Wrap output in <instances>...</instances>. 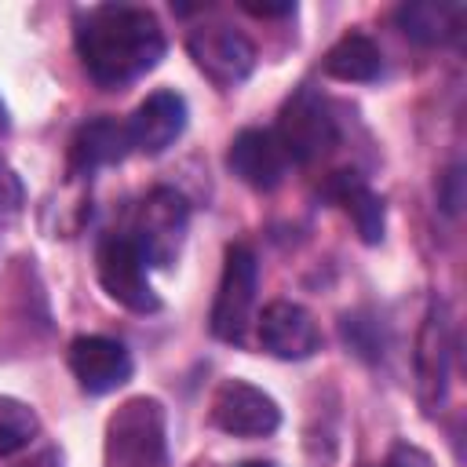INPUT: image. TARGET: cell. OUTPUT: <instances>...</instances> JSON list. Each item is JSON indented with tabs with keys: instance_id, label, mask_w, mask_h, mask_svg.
I'll return each mask as SVG.
<instances>
[{
	"instance_id": "cell-1",
	"label": "cell",
	"mask_w": 467,
	"mask_h": 467,
	"mask_svg": "<svg viewBox=\"0 0 467 467\" xmlns=\"http://www.w3.org/2000/svg\"><path fill=\"white\" fill-rule=\"evenodd\" d=\"M164 29L153 11L99 4L77 22V55L102 88H124L164 58Z\"/></svg>"
},
{
	"instance_id": "cell-2",
	"label": "cell",
	"mask_w": 467,
	"mask_h": 467,
	"mask_svg": "<svg viewBox=\"0 0 467 467\" xmlns=\"http://www.w3.org/2000/svg\"><path fill=\"white\" fill-rule=\"evenodd\" d=\"M102 460L106 467H168L164 405L146 394L128 398L106 420Z\"/></svg>"
},
{
	"instance_id": "cell-3",
	"label": "cell",
	"mask_w": 467,
	"mask_h": 467,
	"mask_svg": "<svg viewBox=\"0 0 467 467\" xmlns=\"http://www.w3.org/2000/svg\"><path fill=\"white\" fill-rule=\"evenodd\" d=\"M186 230H190V204L182 193L157 186L135 215V230H131V244L139 248L146 266L168 270L186 244Z\"/></svg>"
},
{
	"instance_id": "cell-4",
	"label": "cell",
	"mask_w": 467,
	"mask_h": 467,
	"mask_svg": "<svg viewBox=\"0 0 467 467\" xmlns=\"http://www.w3.org/2000/svg\"><path fill=\"white\" fill-rule=\"evenodd\" d=\"M259 292V263L248 244H230L223 259L219 292L212 303V332L223 343H244Z\"/></svg>"
},
{
	"instance_id": "cell-5",
	"label": "cell",
	"mask_w": 467,
	"mask_h": 467,
	"mask_svg": "<svg viewBox=\"0 0 467 467\" xmlns=\"http://www.w3.org/2000/svg\"><path fill=\"white\" fill-rule=\"evenodd\" d=\"M95 266H99V285L106 288V296L113 303L128 306L131 314H157L161 310V296L153 292V285L146 277V263H142L139 248L131 244V237H124V234L102 237Z\"/></svg>"
},
{
	"instance_id": "cell-6",
	"label": "cell",
	"mask_w": 467,
	"mask_h": 467,
	"mask_svg": "<svg viewBox=\"0 0 467 467\" xmlns=\"http://www.w3.org/2000/svg\"><path fill=\"white\" fill-rule=\"evenodd\" d=\"M274 135H277V142H281L288 161L310 164V161H317L321 153L332 150L339 131H336V117L325 109V102L310 88H303L285 102Z\"/></svg>"
},
{
	"instance_id": "cell-7",
	"label": "cell",
	"mask_w": 467,
	"mask_h": 467,
	"mask_svg": "<svg viewBox=\"0 0 467 467\" xmlns=\"http://www.w3.org/2000/svg\"><path fill=\"white\" fill-rule=\"evenodd\" d=\"M186 51L193 58V66L219 88H234L241 80H248V73L255 69V47L244 33L230 29V26H201L186 36Z\"/></svg>"
},
{
	"instance_id": "cell-8",
	"label": "cell",
	"mask_w": 467,
	"mask_h": 467,
	"mask_svg": "<svg viewBox=\"0 0 467 467\" xmlns=\"http://www.w3.org/2000/svg\"><path fill=\"white\" fill-rule=\"evenodd\" d=\"M212 423L234 438H266L281 423V409L270 394L244 379H223L212 394Z\"/></svg>"
},
{
	"instance_id": "cell-9",
	"label": "cell",
	"mask_w": 467,
	"mask_h": 467,
	"mask_svg": "<svg viewBox=\"0 0 467 467\" xmlns=\"http://www.w3.org/2000/svg\"><path fill=\"white\" fill-rule=\"evenodd\" d=\"M259 343L281 361H303L321 350V328L306 306L277 299L259 317Z\"/></svg>"
},
{
	"instance_id": "cell-10",
	"label": "cell",
	"mask_w": 467,
	"mask_h": 467,
	"mask_svg": "<svg viewBox=\"0 0 467 467\" xmlns=\"http://www.w3.org/2000/svg\"><path fill=\"white\" fill-rule=\"evenodd\" d=\"M69 372L88 394H106L131 379V354L109 336H77L69 343Z\"/></svg>"
},
{
	"instance_id": "cell-11",
	"label": "cell",
	"mask_w": 467,
	"mask_h": 467,
	"mask_svg": "<svg viewBox=\"0 0 467 467\" xmlns=\"http://www.w3.org/2000/svg\"><path fill=\"white\" fill-rule=\"evenodd\" d=\"M226 164L252 190H274L285 179V171H288V157H285L277 135L274 131H263V128H244L230 142Z\"/></svg>"
},
{
	"instance_id": "cell-12",
	"label": "cell",
	"mask_w": 467,
	"mask_h": 467,
	"mask_svg": "<svg viewBox=\"0 0 467 467\" xmlns=\"http://www.w3.org/2000/svg\"><path fill=\"white\" fill-rule=\"evenodd\" d=\"M186 128V102L175 91H153L146 102H139V109L128 120V135H131V150L157 157L164 153Z\"/></svg>"
},
{
	"instance_id": "cell-13",
	"label": "cell",
	"mask_w": 467,
	"mask_h": 467,
	"mask_svg": "<svg viewBox=\"0 0 467 467\" xmlns=\"http://www.w3.org/2000/svg\"><path fill=\"white\" fill-rule=\"evenodd\" d=\"M449 314L441 303H431L427 321L420 328L416 343V379H420V398L427 409L441 405L445 387H449Z\"/></svg>"
},
{
	"instance_id": "cell-14",
	"label": "cell",
	"mask_w": 467,
	"mask_h": 467,
	"mask_svg": "<svg viewBox=\"0 0 467 467\" xmlns=\"http://www.w3.org/2000/svg\"><path fill=\"white\" fill-rule=\"evenodd\" d=\"M128 153H131L128 124L117 120V117H95V120H88V124L73 135L69 168L80 171V175H91V171H99V168L120 164Z\"/></svg>"
},
{
	"instance_id": "cell-15",
	"label": "cell",
	"mask_w": 467,
	"mask_h": 467,
	"mask_svg": "<svg viewBox=\"0 0 467 467\" xmlns=\"http://www.w3.org/2000/svg\"><path fill=\"white\" fill-rule=\"evenodd\" d=\"M325 197H332L358 226V237L365 244L383 241V201L368 190V182L358 171H332L325 182Z\"/></svg>"
},
{
	"instance_id": "cell-16",
	"label": "cell",
	"mask_w": 467,
	"mask_h": 467,
	"mask_svg": "<svg viewBox=\"0 0 467 467\" xmlns=\"http://www.w3.org/2000/svg\"><path fill=\"white\" fill-rule=\"evenodd\" d=\"M398 29L416 44H445L463 26V4L456 0H412L394 11Z\"/></svg>"
},
{
	"instance_id": "cell-17",
	"label": "cell",
	"mask_w": 467,
	"mask_h": 467,
	"mask_svg": "<svg viewBox=\"0 0 467 467\" xmlns=\"http://www.w3.org/2000/svg\"><path fill=\"white\" fill-rule=\"evenodd\" d=\"M321 69L343 84H368L383 73V55L365 33H347L325 51Z\"/></svg>"
},
{
	"instance_id": "cell-18",
	"label": "cell",
	"mask_w": 467,
	"mask_h": 467,
	"mask_svg": "<svg viewBox=\"0 0 467 467\" xmlns=\"http://www.w3.org/2000/svg\"><path fill=\"white\" fill-rule=\"evenodd\" d=\"M36 431H40L36 412L18 398L0 394V456H11L18 449H26L36 438Z\"/></svg>"
},
{
	"instance_id": "cell-19",
	"label": "cell",
	"mask_w": 467,
	"mask_h": 467,
	"mask_svg": "<svg viewBox=\"0 0 467 467\" xmlns=\"http://www.w3.org/2000/svg\"><path fill=\"white\" fill-rule=\"evenodd\" d=\"M22 204V179L15 175V168L7 161H0V215L15 212Z\"/></svg>"
},
{
	"instance_id": "cell-20",
	"label": "cell",
	"mask_w": 467,
	"mask_h": 467,
	"mask_svg": "<svg viewBox=\"0 0 467 467\" xmlns=\"http://www.w3.org/2000/svg\"><path fill=\"white\" fill-rule=\"evenodd\" d=\"M387 467H434V460L423 449H416L409 441H398L390 449V456H387Z\"/></svg>"
},
{
	"instance_id": "cell-21",
	"label": "cell",
	"mask_w": 467,
	"mask_h": 467,
	"mask_svg": "<svg viewBox=\"0 0 467 467\" xmlns=\"http://www.w3.org/2000/svg\"><path fill=\"white\" fill-rule=\"evenodd\" d=\"M241 11L255 15V18H281L296 11V0H241Z\"/></svg>"
},
{
	"instance_id": "cell-22",
	"label": "cell",
	"mask_w": 467,
	"mask_h": 467,
	"mask_svg": "<svg viewBox=\"0 0 467 467\" xmlns=\"http://www.w3.org/2000/svg\"><path fill=\"white\" fill-rule=\"evenodd\" d=\"M51 463H55V456H51V452H47V456H40V460H36V463H26V467H51Z\"/></svg>"
},
{
	"instance_id": "cell-23",
	"label": "cell",
	"mask_w": 467,
	"mask_h": 467,
	"mask_svg": "<svg viewBox=\"0 0 467 467\" xmlns=\"http://www.w3.org/2000/svg\"><path fill=\"white\" fill-rule=\"evenodd\" d=\"M7 131V109H4V102H0V135Z\"/></svg>"
},
{
	"instance_id": "cell-24",
	"label": "cell",
	"mask_w": 467,
	"mask_h": 467,
	"mask_svg": "<svg viewBox=\"0 0 467 467\" xmlns=\"http://www.w3.org/2000/svg\"><path fill=\"white\" fill-rule=\"evenodd\" d=\"M241 467H274V463H263V460H252V463H241Z\"/></svg>"
}]
</instances>
